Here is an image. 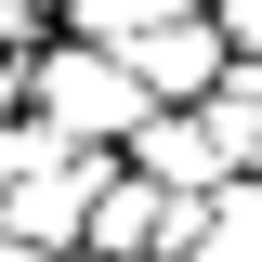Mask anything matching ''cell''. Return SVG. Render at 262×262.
I'll list each match as a JSON object with an SVG mask.
<instances>
[{"label": "cell", "instance_id": "cell-1", "mask_svg": "<svg viewBox=\"0 0 262 262\" xmlns=\"http://www.w3.org/2000/svg\"><path fill=\"white\" fill-rule=\"evenodd\" d=\"M27 118H53L66 144H131L144 79L118 53H92V39H66V53H27Z\"/></svg>", "mask_w": 262, "mask_h": 262}, {"label": "cell", "instance_id": "cell-2", "mask_svg": "<svg viewBox=\"0 0 262 262\" xmlns=\"http://www.w3.org/2000/svg\"><path fill=\"white\" fill-rule=\"evenodd\" d=\"M184 223H196V196H158V184H144L131 158H105L79 249H92V262H170V249H184Z\"/></svg>", "mask_w": 262, "mask_h": 262}, {"label": "cell", "instance_id": "cell-3", "mask_svg": "<svg viewBox=\"0 0 262 262\" xmlns=\"http://www.w3.org/2000/svg\"><path fill=\"white\" fill-rule=\"evenodd\" d=\"M118 66L144 79V105H196L210 79H223V27H210V13H158V27L131 39Z\"/></svg>", "mask_w": 262, "mask_h": 262}, {"label": "cell", "instance_id": "cell-4", "mask_svg": "<svg viewBox=\"0 0 262 262\" xmlns=\"http://www.w3.org/2000/svg\"><path fill=\"white\" fill-rule=\"evenodd\" d=\"M131 170L158 196H210L223 184V144L196 131V105H144V118H131Z\"/></svg>", "mask_w": 262, "mask_h": 262}, {"label": "cell", "instance_id": "cell-5", "mask_svg": "<svg viewBox=\"0 0 262 262\" xmlns=\"http://www.w3.org/2000/svg\"><path fill=\"white\" fill-rule=\"evenodd\" d=\"M184 262H262V184H249V170H223V184L196 196V223H184Z\"/></svg>", "mask_w": 262, "mask_h": 262}, {"label": "cell", "instance_id": "cell-6", "mask_svg": "<svg viewBox=\"0 0 262 262\" xmlns=\"http://www.w3.org/2000/svg\"><path fill=\"white\" fill-rule=\"evenodd\" d=\"M66 27L92 39V53H131V39L158 27V0H66Z\"/></svg>", "mask_w": 262, "mask_h": 262}, {"label": "cell", "instance_id": "cell-7", "mask_svg": "<svg viewBox=\"0 0 262 262\" xmlns=\"http://www.w3.org/2000/svg\"><path fill=\"white\" fill-rule=\"evenodd\" d=\"M210 27H223V53H262V0H210Z\"/></svg>", "mask_w": 262, "mask_h": 262}, {"label": "cell", "instance_id": "cell-8", "mask_svg": "<svg viewBox=\"0 0 262 262\" xmlns=\"http://www.w3.org/2000/svg\"><path fill=\"white\" fill-rule=\"evenodd\" d=\"M0 262H53V249H27V236H13V223H0Z\"/></svg>", "mask_w": 262, "mask_h": 262}, {"label": "cell", "instance_id": "cell-9", "mask_svg": "<svg viewBox=\"0 0 262 262\" xmlns=\"http://www.w3.org/2000/svg\"><path fill=\"white\" fill-rule=\"evenodd\" d=\"M158 13H210V0H158Z\"/></svg>", "mask_w": 262, "mask_h": 262}, {"label": "cell", "instance_id": "cell-10", "mask_svg": "<svg viewBox=\"0 0 262 262\" xmlns=\"http://www.w3.org/2000/svg\"><path fill=\"white\" fill-rule=\"evenodd\" d=\"M66 262H92V249H66Z\"/></svg>", "mask_w": 262, "mask_h": 262}, {"label": "cell", "instance_id": "cell-11", "mask_svg": "<svg viewBox=\"0 0 262 262\" xmlns=\"http://www.w3.org/2000/svg\"><path fill=\"white\" fill-rule=\"evenodd\" d=\"M249 184H262V170H249Z\"/></svg>", "mask_w": 262, "mask_h": 262}]
</instances>
